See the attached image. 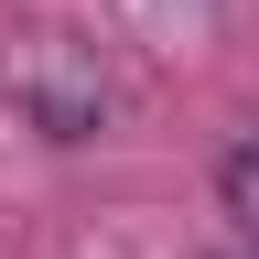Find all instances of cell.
<instances>
[{"mask_svg":"<svg viewBox=\"0 0 259 259\" xmlns=\"http://www.w3.org/2000/svg\"><path fill=\"white\" fill-rule=\"evenodd\" d=\"M216 205L238 216V238H259V141H238V151L216 162Z\"/></svg>","mask_w":259,"mask_h":259,"instance_id":"cell-2","label":"cell"},{"mask_svg":"<svg viewBox=\"0 0 259 259\" xmlns=\"http://www.w3.org/2000/svg\"><path fill=\"white\" fill-rule=\"evenodd\" d=\"M11 97L32 108V130H54V141H87L97 108H108V76H97V54L76 32H32L11 54Z\"/></svg>","mask_w":259,"mask_h":259,"instance_id":"cell-1","label":"cell"}]
</instances>
